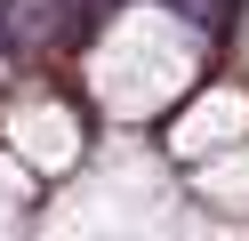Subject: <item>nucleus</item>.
<instances>
[{
    "label": "nucleus",
    "instance_id": "423d86ee",
    "mask_svg": "<svg viewBox=\"0 0 249 241\" xmlns=\"http://www.w3.org/2000/svg\"><path fill=\"white\" fill-rule=\"evenodd\" d=\"M8 225H17V201H8V177H0V233H8Z\"/></svg>",
    "mask_w": 249,
    "mask_h": 241
},
{
    "label": "nucleus",
    "instance_id": "39448f33",
    "mask_svg": "<svg viewBox=\"0 0 249 241\" xmlns=\"http://www.w3.org/2000/svg\"><path fill=\"white\" fill-rule=\"evenodd\" d=\"M201 193H209V201H225V209H249V145H233L225 161H209Z\"/></svg>",
    "mask_w": 249,
    "mask_h": 241
},
{
    "label": "nucleus",
    "instance_id": "f257e3e1",
    "mask_svg": "<svg viewBox=\"0 0 249 241\" xmlns=\"http://www.w3.org/2000/svg\"><path fill=\"white\" fill-rule=\"evenodd\" d=\"M193 73H201V40H193V24H177L169 8H129V16H113V32H105L97 56H89L97 105L121 112V121H145V112L177 105Z\"/></svg>",
    "mask_w": 249,
    "mask_h": 241
},
{
    "label": "nucleus",
    "instance_id": "7ed1b4c3",
    "mask_svg": "<svg viewBox=\"0 0 249 241\" xmlns=\"http://www.w3.org/2000/svg\"><path fill=\"white\" fill-rule=\"evenodd\" d=\"M241 137H249V96L241 89H209L201 105L177 112V137H169V145L201 161V153H225V145H241Z\"/></svg>",
    "mask_w": 249,
    "mask_h": 241
},
{
    "label": "nucleus",
    "instance_id": "f03ea898",
    "mask_svg": "<svg viewBox=\"0 0 249 241\" xmlns=\"http://www.w3.org/2000/svg\"><path fill=\"white\" fill-rule=\"evenodd\" d=\"M169 177L153 153H113L56 201V233H153L169 225Z\"/></svg>",
    "mask_w": 249,
    "mask_h": 241
},
{
    "label": "nucleus",
    "instance_id": "20e7f679",
    "mask_svg": "<svg viewBox=\"0 0 249 241\" xmlns=\"http://www.w3.org/2000/svg\"><path fill=\"white\" fill-rule=\"evenodd\" d=\"M8 145H17L33 169H72V161H81V121H72L65 105H24L17 121H8Z\"/></svg>",
    "mask_w": 249,
    "mask_h": 241
}]
</instances>
